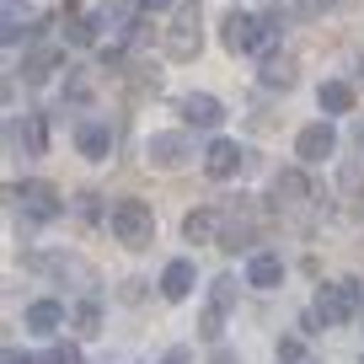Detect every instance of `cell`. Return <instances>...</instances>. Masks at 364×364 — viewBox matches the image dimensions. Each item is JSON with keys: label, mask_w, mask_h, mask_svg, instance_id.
<instances>
[{"label": "cell", "mask_w": 364, "mask_h": 364, "mask_svg": "<svg viewBox=\"0 0 364 364\" xmlns=\"http://www.w3.org/2000/svg\"><path fill=\"white\" fill-rule=\"evenodd\" d=\"M107 225H113V236L124 241V247H145V241L156 236V209H150L145 198H118V204L107 209Z\"/></svg>", "instance_id": "cell-1"}, {"label": "cell", "mask_w": 364, "mask_h": 364, "mask_svg": "<svg viewBox=\"0 0 364 364\" xmlns=\"http://www.w3.org/2000/svg\"><path fill=\"white\" fill-rule=\"evenodd\" d=\"M359 300H364V284H359V279H338V284H327V289L316 295V311H311V316L327 321V327H338V321H348L353 311H359Z\"/></svg>", "instance_id": "cell-2"}, {"label": "cell", "mask_w": 364, "mask_h": 364, "mask_svg": "<svg viewBox=\"0 0 364 364\" xmlns=\"http://www.w3.org/2000/svg\"><path fill=\"white\" fill-rule=\"evenodd\" d=\"M145 156H150V166L177 171V166H188V161H193V139L182 134V129H161V134H150Z\"/></svg>", "instance_id": "cell-3"}, {"label": "cell", "mask_w": 364, "mask_h": 364, "mask_svg": "<svg viewBox=\"0 0 364 364\" xmlns=\"http://www.w3.org/2000/svg\"><path fill=\"white\" fill-rule=\"evenodd\" d=\"M198 54V0H177V22L166 33V59H193Z\"/></svg>", "instance_id": "cell-4"}, {"label": "cell", "mask_w": 364, "mask_h": 364, "mask_svg": "<svg viewBox=\"0 0 364 364\" xmlns=\"http://www.w3.org/2000/svg\"><path fill=\"white\" fill-rule=\"evenodd\" d=\"M262 38H268V27H262L257 16H247V11H230L225 16V48H230V54H252Z\"/></svg>", "instance_id": "cell-5"}, {"label": "cell", "mask_w": 364, "mask_h": 364, "mask_svg": "<svg viewBox=\"0 0 364 364\" xmlns=\"http://www.w3.org/2000/svg\"><path fill=\"white\" fill-rule=\"evenodd\" d=\"M257 80H262L268 91H289V86L300 80V59H295V54H284V48H273V54H262Z\"/></svg>", "instance_id": "cell-6"}, {"label": "cell", "mask_w": 364, "mask_h": 364, "mask_svg": "<svg viewBox=\"0 0 364 364\" xmlns=\"http://www.w3.org/2000/svg\"><path fill=\"white\" fill-rule=\"evenodd\" d=\"M11 198H16L33 220H54V215H59V193L48 188V182H16Z\"/></svg>", "instance_id": "cell-7"}, {"label": "cell", "mask_w": 364, "mask_h": 364, "mask_svg": "<svg viewBox=\"0 0 364 364\" xmlns=\"http://www.w3.org/2000/svg\"><path fill=\"white\" fill-rule=\"evenodd\" d=\"M247 161H252V156L236 145V139H215V145L204 150V171H209V177H220V182H225V177H236V171L247 166Z\"/></svg>", "instance_id": "cell-8"}, {"label": "cell", "mask_w": 364, "mask_h": 364, "mask_svg": "<svg viewBox=\"0 0 364 364\" xmlns=\"http://www.w3.org/2000/svg\"><path fill=\"white\" fill-rule=\"evenodd\" d=\"M75 145L86 161H107V150H113V129L102 124V118H80L75 124Z\"/></svg>", "instance_id": "cell-9"}, {"label": "cell", "mask_w": 364, "mask_h": 364, "mask_svg": "<svg viewBox=\"0 0 364 364\" xmlns=\"http://www.w3.org/2000/svg\"><path fill=\"white\" fill-rule=\"evenodd\" d=\"M332 145H338L332 124H306V129L295 134V156H300V161H327Z\"/></svg>", "instance_id": "cell-10"}, {"label": "cell", "mask_w": 364, "mask_h": 364, "mask_svg": "<svg viewBox=\"0 0 364 364\" xmlns=\"http://www.w3.org/2000/svg\"><path fill=\"white\" fill-rule=\"evenodd\" d=\"M247 284L252 289H279V284H284V257H279V252H252Z\"/></svg>", "instance_id": "cell-11"}, {"label": "cell", "mask_w": 364, "mask_h": 364, "mask_svg": "<svg viewBox=\"0 0 364 364\" xmlns=\"http://www.w3.org/2000/svg\"><path fill=\"white\" fill-rule=\"evenodd\" d=\"M182 118L198 129H215L220 118H225V107H220V97H209V91H193V97H182Z\"/></svg>", "instance_id": "cell-12"}, {"label": "cell", "mask_w": 364, "mask_h": 364, "mask_svg": "<svg viewBox=\"0 0 364 364\" xmlns=\"http://www.w3.org/2000/svg\"><path fill=\"white\" fill-rule=\"evenodd\" d=\"M65 316H70V311L59 306V300H33V306L22 311L27 332H59V327H65Z\"/></svg>", "instance_id": "cell-13"}, {"label": "cell", "mask_w": 364, "mask_h": 364, "mask_svg": "<svg viewBox=\"0 0 364 364\" xmlns=\"http://www.w3.org/2000/svg\"><path fill=\"white\" fill-rule=\"evenodd\" d=\"M161 295L166 300H188L193 295V262H166V273H161Z\"/></svg>", "instance_id": "cell-14"}, {"label": "cell", "mask_w": 364, "mask_h": 364, "mask_svg": "<svg viewBox=\"0 0 364 364\" xmlns=\"http://www.w3.org/2000/svg\"><path fill=\"white\" fill-rule=\"evenodd\" d=\"M11 145L27 150V156H43V145H48L43 139V118H16L11 124Z\"/></svg>", "instance_id": "cell-15"}, {"label": "cell", "mask_w": 364, "mask_h": 364, "mask_svg": "<svg viewBox=\"0 0 364 364\" xmlns=\"http://www.w3.org/2000/svg\"><path fill=\"white\" fill-rule=\"evenodd\" d=\"M273 198H279L284 209H295V204H306V198H311V188H306L300 171H279V177H273Z\"/></svg>", "instance_id": "cell-16"}, {"label": "cell", "mask_w": 364, "mask_h": 364, "mask_svg": "<svg viewBox=\"0 0 364 364\" xmlns=\"http://www.w3.org/2000/svg\"><path fill=\"white\" fill-rule=\"evenodd\" d=\"M70 327H75L80 338H97V332H102V306H97V300H75V306H70Z\"/></svg>", "instance_id": "cell-17"}, {"label": "cell", "mask_w": 364, "mask_h": 364, "mask_svg": "<svg viewBox=\"0 0 364 364\" xmlns=\"http://www.w3.org/2000/svg\"><path fill=\"white\" fill-rule=\"evenodd\" d=\"M59 70V48H33V54H27V65H22V75L27 80H48Z\"/></svg>", "instance_id": "cell-18"}, {"label": "cell", "mask_w": 364, "mask_h": 364, "mask_svg": "<svg viewBox=\"0 0 364 364\" xmlns=\"http://www.w3.org/2000/svg\"><path fill=\"white\" fill-rule=\"evenodd\" d=\"M91 27H97V33H124V27H129V6H124V0L102 6V11L91 16ZM129 33H134V27H129Z\"/></svg>", "instance_id": "cell-19"}, {"label": "cell", "mask_w": 364, "mask_h": 364, "mask_svg": "<svg viewBox=\"0 0 364 364\" xmlns=\"http://www.w3.org/2000/svg\"><path fill=\"white\" fill-rule=\"evenodd\" d=\"M353 107V86L348 80H327L321 86V113H348Z\"/></svg>", "instance_id": "cell-20"}, {"label": "cell", "mask_w": 364, "mask_h": 364, "mask_svg": "<svg viewBox=\"0 0 364 364\" xmlns=\"http://www.w3.org/2000/svg\"><path fill=\"white\" fill-rule=\"evenodd\" d=\"M215 225H220V215H215V209H193V215L182 220L188 241H209V236H215Z\"/></svg>", "instance_id": "cell-21"}, {"label": "cell", "mask_w": 364, "mask_h": 364, "mask_svg": "<svg viewBox=\"0 0 364 364\" xmlns=\"http://www.w3.org/2000/svg\"><path fill=\"white\" fill-rule=\"evenodd\" d=\"M220 247H225V252H241V247H252V225H247V220H230V225L220 230Z\"/></svg>", "instance_id": "cell-22"}, {"label": "cell", "mask_w": 364, "mask_h": 364, "mask_svg": "<svg viewBox=\"0 0 364 364\" xmlns=\"http://www.w3.org/2000/svg\"><path fill=\"white\" fill-rule=\"evenodd\" d=\"M38 364H80V353H75V343H54Z\"/></svg>", "instance_id": "cell-23"}, {"label": "cell", "mask_w": 364, "mask_h": 364, "mask_svg": "<svg viewBox=\"0 0 364 364\" xmlns=\"http://www.w3.org/2000/svg\"><path fill=\"white\" fill-rule=\"evenodd\" d=\"M209 306H220V311L236 306V279H215V300H209Z\"/></svg>", "instance_id": "cell-24"}, {"label": "cell", "mask_w": 364, "mask_h": 364, "mask_svg": "<svg viewBox=\"0 0 364 364\" xmlns=\"http://www.w3.org/2000/svg\"><path fill=\"white\" fill-rule=\"evenodd\" d=\"M220 316H225V311H220V306H209L204 316H198V338H209V343H215V338H220Z\"/></svg>", "instance_id": "cell-25"}, {"label": "cell", "mask_w": 364, "mask_h": 364, "mask_svg": "<svg viewBox=\"0 0 364 364\" xmlns=\"http://www.w3.org/2000/svg\"><path fill=\"white\" fill-rule=\"evenodd\" d=\"M279 364H306V348H300L295 338H284L279 343Z\"/></svg>", "instance_id": "cell-26"}, {"label": "cell", "mask_w": 364, "mask_h": 364, "mask_svg": "<svg viewBox=\"0 0 364 364\" xmlns=\"http://www.w3.org/2000/svg\"><path fill=\"white\" fill-rule=\"evenodd\" d=\"M343 188H353V193H364V166H343Z\"/></svg>", "instance_id": "cell-27"}, {"label": "cell", "mask_w": 364, "mask_h": 364, "mask_svg": "<svg viewBox=\"0 0 364 364\" xmlns=\"http://www.w3.org/2000/svg\"><path fill=\"white\" fill-rule=\"evenodd\" d=\"M0 364H38V359H33V353H22V348H6V359H0Z\"/></svg>", "instance_id": "cell-28"}, {"label": "cell", "mask_w": 364, "mask_h": 364, "mask_svg": "<svg viewBox=\"0 0 364 364\" xmlns=\"http://www.w3.org/2000/svg\"><path fill=\"white\" fill-rule=\"evenodd\" d=\"M139 6H145V11H166L171 6V11H177V0H139Z\"/></svg>", "instance_id": "cell-29"}, {"label": "cell", "mask_w": 364, "mask_h": 364, "mask_svg": "<svg viewBox=\"0 0 364 364\" xmlns=\"http://www.w3.org/2000/svg\"><path fill=\"white\" fill-rule=\"evenodd\" d=\"M161 364H188V348H171V353H166Z\"/></svg>", "instance_id": "cell-30"}, {"label": "cell", "mask_w": 364, "mask_h": 364, "mask_svg": "<svg viewBox=\"0 0 364 364\" xmlns=\"http://www.w3.org/2000/svg\"><path fill=\"white\" fill-rule=\"evenodd\" d=\"M209 364H241V359H236V353H230V348H220V353H215V359H209Z\"/></svg>", "instance_id": "cell-31"}, {"label": "cell", "mask_w": 364, "mask_h": 364, "mask_svg": "<svg viewBox=\"0 0 364 364\" xmlns=\"http://www.w3.org/2000/svg\"><path fill=\"white\" fill-rule=\"evenodd\" d=\"M353 139H359V150H364V124H359V129H353Z\"/></svg>", "instance_id": "cell-32"}, {"label": "cell", "mask_w": 364, "mask_h": 364, "mask_svg": "<svg viewBox=\"0 0 364 364\" xmlns=\"http://www.w3.org/2000/svg\"><path fill=\"white\" fill-rule=\"evenodd\" d=\"M316 6H338V0H316Z\"/></svg>", "instance_id": "cell-33"}]
</instances>
